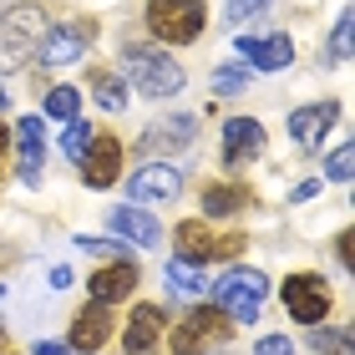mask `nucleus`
Masks as SVG:
<instances>
[{
	"label": "nucleus",
	"mask_w": 355,
	"mask_h": 355,
	"mask_svg": "<svg viewBox=\"0 0 355 355\" xmlns=\"http://www.w3.org/2000/svg\"><path fill=\"white\" fill-rule=\"evenodd\" d=\"M183 193V173L173 163H148L137 178H127V198L137 208H153V203H173Z\"/></svg>",
	"instance_id": "obj_8"
},
{
	"label": "nucleus",
	"mask_w": 355,
	"mask_h": 355,
	"mask_svg": "<svg viewBox=\"0 0 355 355\" xmlns=\"http://www.w3.org/2000/svg\"><path fill=\"white\" fill-rule=\"evenodd\" d=\"M234 320L218 310V304H198L183 325L173 330V355H214V350H223L234 340Z\"/></svg>",
	"instance_id": "obj_2"
},
{
	"label": "nucleus",
	"mask_w": 355,
	"mask_h": 355,
	"mask_svg": "<svg viewBox=\"0 0 355 355\" xmlns=\"http://www.w3.org/2000/svg\"><path fill=\"white\" fill-rule=\"evenodd\" d=\"M127 76L142 96H178L183 92V67L163 51H148V46H132L127 51Z\"/></svg>",
	"instance_id": "obj_5"
},
{
	"label": "nucleus",
	"mask_w": 355,
	"mask_h": 355,
	"mask_svg": "<svg viewBox=\"0 0 355 355\" xmlns=\"http://www.w3.org/2000/svg\"><path fill=\"white\" fill-rule=\"evenodd\" d=\"M46 36V21H41V10H31V6H15L0 15V71H15V67H26V56L36 51V41Z\"/></svg>",
	"instance_id": "obj_4"
},
{
	"label": "nucleus",
	"mask_w": 355,
	"mask_h": 355,
	"mask_svg": "<svg viewBox=\"0 0 355 355\" xmlns=\"http://www.w3.org/2000/svg\"><path fill=\"white\" fill-rule=\"evenodd\" d=\"M6 153H10V132L0 127V163H6Z\"/></svg>",
	"instance_id": "obj_36"
},
{
	"label": "nucleus",
	"mask_w": 355,
	"mask_h": 355,
	"mask_svg": "<svg viewBox=\"0 0 355 355\" xmlns=\"http://www.w3.org/2000/svg\"><path fill=\"white\" fill-rule=\"evenodd\" d=\"M330 51H335V61H350V10L335 21V36H330Z\"/></svg>",
	"instance_id": "obj_29"
},
{
	"label": "nucleus",
	"mask_w": 355,
	"mask_h": 355,
	"mask_svg": "<svg viewBox=\"0 0 355 355\" xmlns=\"http://www.w3.org/2000/svg\"><path fill=\"white\" fill-rule=\"evenodd\" d=\"M157 335H163V310H157V304H137L132 320H127L122 345H127V355H148L157 345Z\"/></svg>",
	"instance_id": "obj_17"
},
{
	"label": "nucleus",
	"mask_w": 355,
	"mask_h": 355,
	"mask_svg": "<svg viewBox=\"0 0 355 355\" xmlns=\"http://www.w3.org/2000/svg\"><path fill=\"white\" fill-rule=\"evenodd\" d=\"M259 10H269V0H229V26L239 31L244 21H254Z\"/></svg>",
	"instance_id": "obj_27"
},
{
	"label": "nucleus",
	"mask_w": 355,
	"mask_h": 355,
	"mask_svg": "<svg viewBox=\"0 0 355 355\" xmlns=\"http://www.w3.org/2000/svg\"><path fill=\"white\" fill-rule=\"evenodd\" d=\"M335 254H340V264H350V229H345L340 239H335Z\"/></svg>",
	"instance_id": "obj_35"
},
{
	"label": "nucleus",
	"mask_w": 355,
	"mask_h": 355,
	"mask_svg": "<svg viewBox=\"0 0 355 355\" xmlns=\"http://www.w3.org/2000/svg\"><path fill=\"white\" fill-rule=\"evenodd\" d=\"M117 168H122V142L112 132H92V148L82 153L87 188H112V183H117Z\"/></svg>",
	"instance_id": "obj_10"
},
{
	"label": "nucleus",
	"mask_w": 355,
	"mask_h": 355,
	"mask_svg": "<svg viewBox=\"0 0 355 355\" xmlns=\"http://www.w3.org/2000/svg\"><path fill=\"white\" fill-rule=\"evenodd\" d=\"M315 350H325V355H350V335H345V330H320V335H315Z\"/></svg>",
	"instance_id": "obj_28"
},
{
	"label": "nucleus",
	"mask_w": 355,
	"mask_h": 355,
	"mask_svg": "<svg viewBox=\"0 0 355 355\" xmlns=\"http://www.w3.org/2000/svg\"><path fill=\"white\" fill-rule=\"evenodd\" d=\"M137 289V264L132 259H122V264H107V269H96L92 279H87V295L96 300V304H117V300H127Z\"/></svg>",
	"instance_id": "obj_13"
},
{
	"label": "nucleus",
	"mask_w": 355,
	"mask_h": 355,
	"mask_svg": "<svg viewBox=\"0 0 355 355\" xmlns=\"http://www.w3.org/2000/svg\"><path fill=\"white\" fill-rule=\"evenodd\" d=\"M112 340V304H82L71 320V350L82 355V350H102Z\"/></svg>",
	"instance_id": "obj_12"
},
{
	"label": "nucleus",
	"mask_w": 355,
	"mask_h": 355,
	"mask_svg": "<svg viewBox=\"0 0 355 355\" xmlns=\"http://www.w3.org/2000/svg\"><path fill=\"white\" fill-rule=\"evenodd\" d=\"M335 117H340V102H315V107H295L289 112V137L304 142V148H315L320 137L335 127Z\"/></svg>",
	"instance_id": "obj_14"
},
{
	"label": "nucleus",
	"mask_w": 355,
	"mask_h": 355,
	"mask_svg": "<svg viewBox=\"0 0 355 355\" xmlns=\"http://www.w3.org/2000/svg\"><path fill=\"white\" fill-rule=\"evenodd\" d=\"M92 96H96L107 112H122V107H127V82H122V76H112V71H96V76H92Z\"/></svg>",
	"instance_id": "obj_21"
},
{
	"label": "nucleus",
	"mask_w": 355,
	"mask_h": 355,
	"mask_svg": "<svg viewBox=\"0 0 355 355\" xmlns=\"http://www.w3.org/2000/svg\"><path fill=\"white\" fill-rule=\"evenodd\" d=\"M244 254V234H214L208 229V218H188L183 229H178V259H193V264H203V259H239Z\"/></svg>",
	"instance_id": "obj_6"
},
{
	"label": "nucleus",
	"mask_w": 355,
	"mask_h": 355,
	"mask_svg": "<svg viewBox=\"0 0 355 355\" xmlns=\"http://www.w3.org/2000/svg\"><path fill=\"white\" fill-rule=\"evenodd\" d=\"M168 289H173V300H203V289H208V279H203V264H193V259H168Z\"/></svg>",
	"instance_id": "obj_18"
},
{
	"label": "nucleus",
	"mask_w": 355,
	"mask_h": 355,
	"mask_svg": "<svg viewBox=\"0 0 355 355\" xmlns=\"http://www.w3.org/2000/svg\"><path fill=\"white\" fill-rule=\"evenodd\" d=\"M264 148V127L254 122V117H234V122H223V163L239 168V163H249L254 153Z\"/></svg>",
	"instance_id": "obj_15"
},
{
	"label": "nucleus",
	"mask_w": 355,
	"mask_h": 355,
	"mask_svg": "<svg viewBox=\"0 0 355 355\" xmlns=\"http://www.w3.org/2000/svg\"><path fill=\"white\" fill-rule=\"evenodd\" d=\"M279 300H284L289 320H300V325H320V320L330 315V284L320 279V274H310V269L289 274L279 284Z\"/></svg>",
	"instance_id": "obj_7"
},
{
	"label": "nucleus",
	"mask_w": 355,
	"mask_h": 355,
	"mask_svg": "<svg viewBox=\"0 0 355 355\" xmlns=\"http://www.w3.org/2000/svg\"><path fill=\"white\" fill-rule=\"evenodd\" d=\"M325 173L335 178V183H350V148H335L330 163H325Z\"/></svg>",
	"instance_id": "obj_30"
},
{
	"label": "nucleus",
	"mask_w": 355,
	"mask_h": 355,
	"mask_svg": "<svg viewBox=\"0 0 355 355\" xmlns=\"http://www.w3.org/2000/svg\"><path fill=\"white\" fill-rule=\"evenodd\" d=\"M36 355H76V350L61 345V340H36Z\"/></svg>",
	"instance_id": "obj_32"
},
{
	"label": "nucleus",
	"mask_w": 355,
	"mask_h": 355,
	"mask_svg": "<svg viewBox=\"0 0 355 355\" xmlns=\"http://www.w3.org/2000/svg\"><path fill=\"white\" fill-rule=\"evenodd\" d=\"M244 87H249V71H244V67H223V71L214 76V92H218V96H239Z\"/></svg>",
	"instance_id": "obj_25"
},
{
	"label": "nucleus",
	"mask_w": 355,
	"mask_h": 355,
	"mask_svg": "<svg viewBox=\"0 0 355 355\" xmlns=\"http://www.w3.org/2000/svg\"><path fill=\"white\" fill-rule=\"evenodd\" d=\"M10 142H15V168H21V178L36 183L41 168H46V122L41 117H21L15 132H10Z\"/></svg>",
	"instance_id": "obj_11"
},
{
	"label": "nucleus",
	"mask_w": 355,
	"mask_h": 355,
	"mask_svg": "<svg viewBox=\"0 0 355 355\" xmlns=\"http://www.w3.org/2000/svg\"><path fill=\"white\" fill-rule=\"evenodd\" d=\"M315 193H320V183H300L295 193H289V198H295V203H304V198H315Z\"/></svg>",
	"instance_id": "obj_34"
},
{
	"label": "nucleus",
	"mask_w": 355,
	"mask_h": 355,
	"mask_svg": "<svg viewBox=\"0 0 355 355\" xmlns=\"http://www.w3.org/2000/svg\"><path fill=\"white\" fill-rule=\"evenodd\" d=\"M0 340H6V335H0Z\"/></svg>",
	"instance_id": "obj_39"
},
{
	"label": "nucleus",
	"mask_w": 355,
	"mask_h": 355,
	"mask_svg": "<svg viewBox=\"0 0 355 355\" xmlns=\"http://www.w3.org/2000/svg\"><path fill=\"white\" fill-rule=\"evenodd\" d=\"M239 203H244V188H208L203 193V214L208 218H229V214H239Z\"/></svg>",
	"instance_id": "obj_22"
},
{
	"label": "nucleus",
	"mask_w": 355,
	"mask_h": 355,
	"mask_svg": "<svg viewBox=\"0 0 355 355\" xmlns=\"http://www.w3.org/2000/svg\"><path fill=\"white\" fill-rule=\"evenodd\" d=\"M107 229H112V239H122V244H137V249H157V239H163L157 218L148 214V208H137V203L112 208V214H107Z\"/></svg>",
	"instance_id": "obj_9"
},
{
	"label": "nucleus",
	"mask_w": 355,
	"mask_h": 355,
	"mask_svg": "<svg viewBox=\"0 0 355 355\" xmlns=\"http://www.w3.org/2000/svg\"><path fill=\"white\" fill-rule=\"evenodd\" d=\"M193 132H198V122H193V117H173L163 127H148V132H142V148H148V153H157V148H188Z\"/></svg>",
	"instance_id": "obj_19"
},
{
	"label": "nucleus",
	"mask_w": 355,
	"mask_h": 355,
	"mask_svg": "<svg viewBox=\"0 0 355 355\" xmlns=\"http://www.w3.org/2000/svg\"><path fill=\"white\" fill-rule=\"evenodd\" d=\"M67 284H71V269L56 264V269H51V289H67Z\"/></svg>",
	"instance_id": "obj_33"
},
{
	"label": "nucleus",
	"mask_w": 355,
	"mask_h": 355,
	"mask_svg": "<svg viewBox=\"0 0 355 355\" xmlns=\"http://www.w3.org/2000/svg\"><path fill=\"white\" fill-rule=\"evenodd\" d=\"M92 148V127L82 122V117H71L67 122V132H61V153L71 157V163H82V153Z\"/></svg>",
	"instance_id": "obj_24"
},
{
	"label": "nucleus",
	"mask_w": 355,
	"mask_h": 355,
	"mask_svg": "<svg viewBox=\"0 0 355 355\" xmlns=\"http://www.w3.org/2000/svg\"><path fill=\"white\" fill-rule=\"evenodd\" d=\"M46 112H51V117H61V122H71L76 112H82V92H76V87H51V96H46Z\"/></svg>",
	"instance_id": "obj_23"
},
{
	"label": "nucleus",
	"mask_w": 355,
	"mask_h": 355,
	"mask_svg": "<svg viewBox=\"0 0 355 355\" xmlns=\"http://www.w3.org/2000/svg\"><path fill=\"white\" fill-rule=\"evenodd\" d=\"M239 56H249L259 71H284L289 61H295V41H289V36H264V41L244 36V41H239Z\"/></svg>",
	"instance_id": "obj_16"
},
{
	"label": "nucleus",
	"mask_w": 355,
	"mask_h": 355,
	"mask_svg": "<svg viewBox=\"0 0 355 355\" xmlns=\"http://www.w3.org/2000/svg\"><path fill=\"white\" fill-rule=\"evenodd\" d=\"M148 31L173 46L198 41L203 36V0H148Z\"/></svg>",
	"instance_id": "obj_3"
},
{
	"label": "nucleus",
	"mask_w": 355,
	"mask_h": 355,
	"mask_svg": "<svg viewBox=\"0 0 355 355\" xmlns=\"http://www.w3.org/2000/svg\"><path fill=\"white\" fill-rule=\"evenodd\" d=\"M264 295H269V279H264L259 269H249V264L229 269V274L214 284V304L234 320V325H254L259 310H264Z\"/></svg>",
	"instance_id": "obj_1"
},
{
	"label": "nucleus",
	"mask_w": 355,
	"mask_h": 355,
	"mask_svg": "<svg viewBox=\"0 0 355 355\" xmlns=\"http://www.w3.org/2000/svg\"><path fill=\"white\" fill-rule=\"evenodd\" d=\"M82 56V36L76 31H46L41 36V61H51V67H67V61Z\"/></svg>",
	"instance_id": "obj_20"
},
{
	"label": "nucleus",
	"mask_w": 355,
	"mask_h": 355,
	"mask_svg": "<svg viewBox=\"0 0 355 355\" xmlns=\"http://www.w3.org/2000/svg\"><path fill=\"white\" fill-rule=\"evenodd\" d=\"M0 300H6V289H0Z\"/></svg>",
	"instance_id": "obj_38"
},
{
	"label": "nucleus",
	"mask_w": 355,
	"mask_h": 355,
	"mask_svg": "<svg viewBox=\"0 0 355 355\" xmlns=\"http://www.w3.org/2000/svg\"><path fill=\"white\" fill-rule=\"evenodd\" d=\"M6 102H10V96H6V87H0V112H6Z\"/></svg>",
	"instance_id": "obj_37"
},
{
	"label": "nucleus",
	"mask_w": 355,
	"mask_h": 355,
	"mask_svg": "<svg viewBox=\"0 0 355 355\" xmlns=\"http://www.w3.org/2000/svg\"><path fill=\"white\" fill-rule=\"evenodd\" d=\"M76 249H82V254H96V259H127V249H122V239H112V244H107V239H76Z\"/></svg>",
	"instance_id": "obj_26"
},
{
	"label": "nucleus",
	"mask_w": 355,
	"mask_h": 355,
	"mask_svg": "<svg viewBox=\"0 0 355 355\" xmlns=\"http://www.w3.org/2000/svg\"><path fill=\"white\" fill-rule=\"evenodd\" d=\"M259 355H295V345H289V335H264Z\"/></svg>",
	"instance_id": "obj_31"
}]
</instances>
